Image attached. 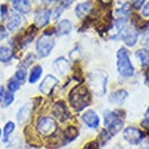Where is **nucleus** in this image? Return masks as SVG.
Masks as SVG:
<instances>
[{
  "label": "nucleus",
  "mask_w": 149,
  "mask_h": 149,
  "mask_svg": "<svg viewBox=\"0 0 149 149\" xmlns=\"http://www.w3.org/2000/svg\"><path fill=\"white\" fill-rule=\"evenodd\" d=\"M91 94L88 88L83 84H79L69 94V103L74 111H81L91 104Z\"/></svg>",
  "instance_id": "1"
},
{
  "label": "nucleus",
  "mask_w": 149,
  "mask_h": 149,
  "mask_svg": "<svg viewBox=\"0 0 149 149\" xmlns=\"http://www.w3.org/2000/svg\"><path fill=\"white\" fill-rule=\"evenodd\" d=\"M117 71L122 77H132L134 74V67L130 61L129 52L125 47H121L117 52Z\"/></svg>",
  "instance_id": "2"
},
{
  "label": "nucleus",
  "mask_w": 149,
  "mask_h": 149,
  "mask_svg": "<svg viewBox=\"0 0 149 149\" xmlns=\"http://www.w3.org/2000/svg\"><path fill=\"white\" fill-rule=\"evenodd\" d=\"M88 81H90L91 88L98 96H103L106 94L107 90V74L103 71H95L90 73L88 76Z\"/></svg>",
  "instance_id": "3"
},
{
  "label": "nucleus",
  "mask_w": 149,
  "mask_h": 149,
  "mask_svg": "<svg viewBox=\"0 0 149 149\" xmlns=\"http://www.w3.org/2000/svg\"><path fill=\"white\" fill-rule=\"evenodd\" d=\"M37 133L39 136H43V137H52L53 134L57 132V122H56L54 118L52 117H42L38 118V121H37Z\"/></svg>",
  "instance_id": "4"
},
{
  "label": "nucleus",
  "mask_w": 149,
  "mask_h": 149,
  "mask_svg": "<svg viewBox=\"0 0 149 149\" xmlns=\"http://www.w3.org/2000/svg\"><path fill=\"white\" fill-rule=\"evenodd\" d=\"M104 126L111 134H117L122 130L123 117L118 114V111H104Z\"/></svg>",
  "instance_id": "5"
},
{
  "label": "nucleus",
  "mask_w": 149,
  "mask_h": 149,
  "mask_svg": "<svg viewBox=\"0 0 149 149\" xmlns=\"http://www.w3.org/2000/svg\"><path fill=\"white\" fill-rule=\"evenodd\" d=\"M54 45L56 42L53 39V37H47L42 34V37H39V39L37 41V53H38L39 57L45 58V57H47L52 53Z\"/></svg>",
  "instance_id": "6"
},
{
  "label": "nucleus",
  "mask_w": 149,
  "mask_h": 149,
  "mask_svg": "<svg viewBox=\"0 0 149 149\" xmlns=\"http://www.w3.org/2000/svg\"><path fill=\"white\" fill-rule=\"evenodd\" d=\"M123 138L132 145H138L145 138V133L134 126H127L126 129H123Z\"/></svg>",
  "instance_id": "7"
},
{
  "label": "nucleus",
  "mask_w": 149,
  "mask_h": 149,
  "mask_svg": "<svg viewBox=\"0 0 149 149\" xmlns=\"http://www.w3.org/2000/svg\"><path fill=\"white\" fill-rule=\"evenodd\" d=\"M53 115H54V118H57L60 122H67L72 118L67 103L63 102V100H58V102L54 103V106H53Z\"/></svg>",
  "instance_id": "8"
},
{
  "label": "nucleus",
  "mask_w": 149,
  "mask_h": 149,
  "mask_svg": "<svg viewBox=\"0 0 149 149\" xmlns=\"http://www.w3.org/2000/svg\"><path fill=\"white\" fill-rule=\"evenodd\" d=\"M52 19V11L47 8H38L34 14V20H36L37 27H45Z\"/></svg>",
  "instance_id": "9"
},
{
  "label": "nucleus",
  "mask_w": 149,
  "mask_h": 149,
  "mask_svg": "<svg viewBox=\"0 0 149 149\" xmlns=\"http://www.w3.org/2000/svg\"><path fill=\"white\" fill-rule=\"evenodd\" d=\"M57 84H58L57 77L52 76V74H47V76H45L42 83L39 84V91L45 95H52V92L54 90V87H57Z\"/></svg>",
  "instance_id": "10"
},
{
  "label": "nucleus",
  "mask_w": 149,
  "mask_h": 149,
  "mask_svg": "<svg viewBox=\"0 0 149 149\" xmlns=\"http://www.w3.org/2000/svg\"><path fill=\"white\" fill-rule=\"evenodd\" d=\"M7 26H6V30L8 33H12V31H16L18 29L22 26L23 23V18L20 14H16V12H11V14H8L7 16Z\"/></svg>",
  "instance_id": "11"
},
{
  "label": "nucleus",
  "mask_w": 149,
  "mask_h": 149,
  "mask_svg": "<svg viewBox=\"0 0 149 149\" xmlns=\"http://www.w3.org/2000/svg\"><path fill=\"white\" fill-rule=\"evenodd\" d=\"M122 39L125 42L126 46H134L138 41V30L134 26H130V27H126V30L122 34Z\"/></svg>",
  "instance_id": "12"
},
{
  "label": "nucleus",
  "mask_w": 149,
  "mask_h": 149,
  "mask_svg": "<svg viewBox=\"0 0 149 149\" xmlns=\"http://www.w3.org/2000/svg\"><path fill=\"white\" fill-rule=\"evenodd\" d=\"M83 122L86 123L88 127L91 129H98L99 123H100V119H99V115L95 113L94 110H87L86 113L81 115Z\"/></svg>",
  "instance_id": "13"
},
{
  "label": "nucleus",
  "mask_w": 149,
  "mask_h": 149,
  "mask_svg": "<svg viewBox=\"0 0 149 149\" xmlns=\"http://www.w3.org/2000/svg\"><path fill=\"white\" fill-rule=\"evenodd\" d=\"M37 30H38V29H37V26L34 24V26H31V27H29L27 30L19 37V38H16L18 41H19L20 46H27L29 43L34 39V37H36V34H37Z\"/></svg>",
  "instance_id": "14"
},
{
  "label": "nucleus",
  "mask_w": 149,
  "mask_h": 149,
  "mask_svg": "<svg viewBox=\"0 0 149 149\" xmlns=\"http://www.w3.org/2000/svg\"><path fill=\"white\" fill-rule=\"evenodd\" d=\"M31 111H33V106L30 104V103H26L23 107H20V110L18 111V115H16L18 122H19L20 125L26 123V122L30 119V117H31Z\"/></svg>",
  "instance_id": "15"
},
{
  "label": "nucleus",
  "mask_w": 149,
  "mask_h": 149,
  "mask_svg": "<svg viewBox=\"0 0 149 149\" xmlns=\"http://www.w3.org/2000/svg\"><path fill=\"white\" fill-rule=\"evenodd\" d=\"M79 136V130L76 126L71 125V126H67L65 129H64L63 132V144H68V142L73 141V140H76Z\"/></svg>",
  "instance_id": "16"
},
{
  "label": "nucleus",
  "mask_w": 149,
  "mask_h": 149,
  "mask_svg": "<svg viewBox=\"0 0 149 149\" xmlns=\"http://www.w3.org/2000/svg\"><path fill=\"white\" fill-rule=\"evenodd\" d=\"M12 7L18 14H27L31 10V0H14Z\"/></svg>",
  "instance_id": "17"
},
{
  "label": "nucleus",
  "mask_w": 149,
  "mask_h": 149,
  "mask_svg": "<svg viewBox=\"0 0 149 149\" xmlns=\"http://www.w3.org/2000/svg\"><path fill=\"white\" fill-rule=\"evenodd\" d=\"M92 8H94L92 7V1H90V0H87L84 3H80L77 7H76V10H74L76 16L80 18V19H84V18L92 11Z\"/></svg>",
  "instance_id": "18"
},
{
  "label": "nucleus",
  "mask_w": 149,
  "mask_h": 149,
  "mask_svg": "<svg viewBox=\"0 0 149 149\" xmlns=\"http://www.w3.org/2000/svg\"><path fill=\"white\" fill-rule=\"evenodd\" d=\"M127 96H129V94H127V91L126 90H118V91H114L113 94L110 95L109 100H110L113 104L119 106V104H122V103L127 99Z\"/></svg>",
  "instance_id": "19"
},
{
  "label": "nucleus",
  "mask_w": 149,
  "mask_h": 149,
  "mask_svg": "<svg viewBox=\"0 0 149 149\" xmlns=\"http://www.w3.org/2000/svg\"><path fill=\"white\" fill-rule=\"evenodd\" d=\"M72 29H73V26H72L71 20L63 19V20H60L58 24L56 26V33L58 36H67V34H69L72 31Z\"/></svg>",
  "instance_id": "20"
},
{
  "label": "nucleus",
  "mask_w": 149,
  "mask_h": 149,
  "mask_svg": "<svg viewBox=\"0 0 149 149\" xmlns=\"http://www.w3.org/2000/svg\"><path fill=\"white\" fill-rule=\"evenodd\" d=\"M54 68L61 74H65L69 69H71V64H69V61H68L67 58H64V57H58V58L54 61Z\"/></svg>",
  "instance_id": "21"
},
{
  "label": "nucleus",
  "mask_w": 149,
  "mask_h": 149,
  "mask_svg": "<svg viewBox=\"0 0 149 149\" xmlns=\"http://www.w3.org/2000/svg\"><path fill=\"white\" fill-rule=\"evenodd\" d=\"M42 67L41 65H36V67L31 69V72H30V76H29V83L30 84H34V83H37L39 80V77L42 76Z\"/></svg>",
  "instance_id": "22"
},
{
  "label": "nucleus",
  "mask_w": 149,
  "mask_h": 149,
  "mask_svg": "<svg viewBox=\"0 0 149 149\" xmlns=\"http://www.w3.org/2000/svg\"><path fill=\"white\" fill-rule=\"evenodd\" d=\"M136 56H137V58L140 60V63H141L142 67H145V68L149 67V50H146V49H140V50H137Z\"/></svg>",
  "instance_id": "23"
},
{
  "label": "nucleus",
  "mask_w": 149,
  "mask_h": 149,
  "mask_svg": "<svg viewBox=\"0 0 149 149\" xmlns=\"http://www.w3.org/2000/svg\"><path fill=\"white\" fill-rule=\"evenodd\" d=\"M12 49L10 46H0V61L1 63H8L12 58Z\"/></svg>",
  "instance_id": "24"
},
{
  "label": "nucleus",
  "mask_w": 149,
  "mask_h": 149,
  "mask_svg": "<svg viewBox=\"0 0 149 149\" xmlns=\"http://www.w3.org/2000/svg\"><path fill=\"white\" fill-rule=\"evenodd\" d=\"M111 136H113V134H111L107 129L102 130V132H100V134H99V137H98L99 145H100V146H104V145L107 144V142H109V141L111 140Z\"/></svg>",
  "instance_id": "25"
},
{
  "label": "nucleus",
  "mask_w": 149,
  "mask_h": 149,
  "mask_svg": "<svg viewBox=\"0 0 149 149\" xmlns=\"http://www.w3.org/2000/svg\"><path fill=\"white\" fill-rule=\"evenodd\" d=\"M8 92H15V91H18L20 88V83L16 80L15 77H12L8 80Z\"/></svg>",
  "instance_id": "26"
},
{
  "label": "nucleus",
  "mask_w": 149,
  "mask_h": 149,
  "mask_svg": "<svg viewBox=\"0 0 149 149\" xmlns=\"http://www.w3.org/2000/svg\"><path fill=\"white\" fill-rule=\"evenodd\" d=\"M26 76H27V72L24 71V68H19V69L15 72V76H14V77L22 84V83L26 80Z\"/></svg>",
  "instance_id": "27"
},
{
  "label": "nucleus",
  "mask_w": 149,
  "mask_h": 149,
  "mask_svg": "<svg viewBox=\"0 0 149 149\" xmlns=\"http://www.w3.org/2000/svg\"><path fill=\"white\" fill-rule=\"evenodd\" d=\"M15 129V125H14V122H7L6 123V127H4V140L7 141L8 137H10V134L14 132Z\"/></svg>",
  "instance_id": "28"
},
{
  "label": "nucleus",
  "mask_w": 149,
  "mask_h": 149,
  "mask_svg": "<svg viewBox=\"0 0 149 149\" xmlns=\"http://www.w3.org/2000/svg\"><path fill=\"white\" fill-rule=\"evenodd\" d=\"M12 102H14V94L12 92H7L4 99L1 100V104H3V107H8L10 104H12Z\"/></svg>",
  "instance_id": "29"
},
{
  "label": "nucleus",
  "mask_w": 149,
  "mask_h": 149,
  "mask_svg": "<svg viewBox=\"0 0 149 149\" xmlns=\"http://www.w3.org/2000/svg\"><path fill=\"white\" fill-rule=\"evenodd\" d=\"M36 61V54H33V53H29L27 57L23 60V68L24 67H30L33 63Z\"/></svg>",
  "instance_id": "30"
},
{
  "label": "nucleus",
  "mask_w": 149,
  "mask_h": 149,
  "mask_svg": "<svg viewBox=\"0 0 149 149\" xmlns=\"http://www.w3.org/2000/svg\"><path fill=\"white\" fill-rule=\"evenodd\" d=\"M64 12V8L63 7H56L53 11H52V18H53V20H57L61 16V14Z\"/></svg>",
  "instance_id": "31"
},
{
  "label": "nucleus",
  "mask_w": 149,
  "mask_h": 149,
  "mask_svg": "<svg viewBox=\"0 0 149 149\" xmlns=\"http://www.w3.org/2000/svg\"><path fill=\"white\" fill-rule=\"evenodd\" d=\"M99 146H100V145H99V142H98V141H95V140H94V141L87 142L86 146H84L83 149H99Z\"/></svg>",
  "instance_id": "32"
},
{
  "label": "nucleus",
  "mask_w": 149,
  "mask_h": 149,
  "mask_svg": "<svg viewBox=\"0 0 149 149\" xmlns=\"http://www.w3.org/2000/svg\"><path fill=\"white\" fill-rule=\"evenodd\" d=\"M132 7L136 8V10H140L142 7V4L145 3V0H132Z\"/></svg>",
  "instance_id": "33"
},
{
  "label": "nucleus",
  "mask_w": 149,
  "mask_h": 149,
  "mask_svg": "<svg viewBox=\"0 0 149 149\" xmlns=\"http://www.w3.org/2000/svg\"><path fill=\"white\" fill-rule=\"evenodd\" d=\"M73 3H74V0H60V4H61L63 8H69Z\"/></svg>",
  "instance_id": "34"
},
{
  "label": "nucleus",
  "mask_w": 149,
  "mask_h": 149,
  "mask_svg": "<svg viewBox=\"0 0 149 149\" xmlns=\"http://www.w3.org/2000/svg\"><path fill=\"white\" fill-rule=\"evenodd\" d=\"M141 126L144 127V129H146V130H149V115H146L144 119H142V122H141Z\"/></svg>",
  "instance_id": "35"
},
{
  "label": "nucleus",
  "mask_w": 149,
  "mask_h": 149,
  "mask_svg": "<svg viewBox=\"0 0 149 149\" xmlns=\"http://www.w3.org/2000/svg\"><path fill=\"white\" fill-rule=\"evenodd\" d=\"M142 15L144 16H149V1L145 3V6L142 7Z\"/></svg>",
  "instance_id": "36"
},
{
  "label": "nucleus",
  "mask_w": 149,
  "mask_h": 149,
  "mask_svg": "<svg viewBox=\"0 0 149 149\" xmlns=\"http://www.w3.org/2000/svg\"><path fill=\"white\" fill-rule=\"evenodd\" d=\"M1 18L3 19H6V15H7V6H1Z\"/></svg>",
  "instance_id": "37"
},
{
  "label": "nucleus",
  "mask_w": 149,
  "mask_h": 149,
  "mask_svg": "<svg viewBox=\"0 0 149 149\" xmlns=\"http://www.w3.org/2000/svg\"><path fill=\"white\" fill-rule=\"evenodd\" d=\"M6 94H7V92H6V88L1 86L0 87V100H3L4 96H6Z\"/></svg>",
  "instance_id": "38"
},
{
  "label": "nucleus",
  "mask_w": 149,
  "mask_h": 149,
  "mask_svg": "<svg viewBox=\"0 0 149 149\" xmlns=\"http://www.w3.org/2000/svg\"><path fill=\"white\" fill-rule=\"evenodd\" d=\"M7 30H4L3 27H0V39H3V38H6L7 37Z\"/></svg>",
  "instance_id": "39"
},
{
  "label": "nucleus",
  "mask_w": 149,
  "mask_h": 149,
  "mask_svg": "<svg viewBox=\"0 0 149 149\" xmlns=\"http://www.w3.org/2000/svg\"><path fill=\"white\" fill-rule=\"evenodd\" d=\"M145 83L149 84V67L146 68V71H145Z\"/></svg>",
  "instance_id": "40"
},
{
  "label": "nucleus",
  "mask_w": 149,
  "mask_h": 149,
  "mask_svg": "<svg viewBox=\"0 0 149 149\" xmlns=\"http://www.w3.org/2000/svg\"><path fill=\"white\" fill-rule=\"evenodd\" d=\"M140 149H149V141H146V142H144L141 145V148Z\"/></svg>",
  "instance_id": "41"
},
{
  "label": "nucleus",
  "mask_w": 149,
  "mask_h": 149,
  "mask_svg": "<svg viewBox=\"0 0 149 149\" xmlns=\"http://www.w3.org/2000/svg\"><path fill=\"white\" fill-rule=\"evenodd\" d=\"M56 1H58V0H46V3H56Z\"/></svg>",
  "instance_id": "42"
},
{
  "label": "nucleus",
  "mask_w": 149,
  "mask_h": 149,
  "mask_svg": "<svg viewBox=\"0 0 149 149\" xmlns=\"http://www.w3.org/2000/svg\"><path fill=\"white\" fill-rule=\"evenodd\" d=\"M102 3H107V1H110V0H100Z\"/></svg>",
  "instance_id": "43"
},
{
  "label": "nucleus",
  "mask_w": 149,
  "mask_h": 149,
  "mask_svg": "<svg viewBox=\"0 0 149 149\" xmlns=\"http://www.w3.org/2000/svg\"><path fill=\"white\" fill-rule=\"evenodd\" d=\"M114 149H123V148H122V146H115Z\"/></svg>",
  "instance_id": "44"
},
{
  "label": "nucleus",
  "mask_w": 149,
  "mask_h": 149,
  "mask_svg": "<svg viewBox=\"0 0 149 149\" xmlns=\"http://www.w3.org/2000/svg\"><path fill=\"white\" fill-rule=\"evenodd\" d=\"M0 137H1V130H0Z\"/></svg>",
  "instance_id": "45"
}]
</instances>
